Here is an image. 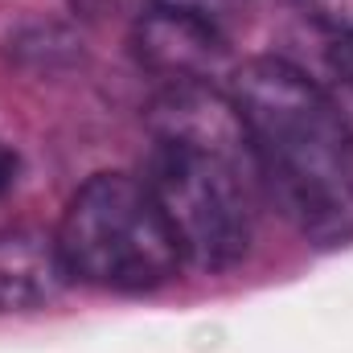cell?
Wrapping results in <instances>:
<instances>
[{"label":"cell","mask_w":353,"mask_h":353,"mask_svg":"<svg viewBox=\"0 0 353 353\" xmlns=\"http://www.w3.org/2000/svg\"><path fill=\"white\" fill-rule=\"evenodd\" d=\"M70 279L99 292H157L181 271V247L144 176L94 173L83 181L54 230Z\"/></svg>","instance_id":"7a4b0ae2"},{"label":"cell","mask_w":353,"mask_h":353,"mask_svg":"<svg viewBox=\"0 0 353 353\" xmlns=\"http://www.w3.org/2000/svg\"><path fill=\"white\" fill-rule=\"evenodd\" d=\"M329 99H333V107H337V115L345 123V136H350V144H353V83L337 79V87L329 90Z\"/></svg>","instance_id":"9c48e42d"},{"label":"cell","mask_w":353,"mask_h":353,"mask_svg":"<svg viewBox=\"0 0 353 353\" xmlns=\"http://www.w3.org/2000/svg\"><path fill=\"white\" fill-rule=\"evenodd\" d=\"M152 4H165V8H181V12H193L218 29H226V21L243 8V0H152Z\"/></svg>","instance_id":"8992f818"},{"label":"cell","mask_w":353,"mask_h":353,"mask_svg":"<svg viewBox=\"0 0 353 353\" xmlns=\"http://www.w3.org/2000/svg\"><path fill=\"white\" fill-rule=\"evenodd\" d=\"M226 94L275 210L316 251L350 247L353 144L329 90L283 58H247L230 70Z\"/></svg>","instance_id":"6da1fadb"},{"label":"cell","mask_w":353,"mask_h":353,"mask_svg":"<svg viewBox=\"0 0 353 353\" xmlns=\"http://www.w3.org/2000/svg\"><path fill=\"white\" fill-rule=\"evenodd\" d=\"M17 173H21V157H17V148H8L0 140V197L17 185Z\"/></svg>","instance_id":"30bf717a"},{"label":"cell","mask_w":353,"mask_h":353,"mask_svg":"<svg viewBox=\"0 0 353 353\" xmlns=\"http://www.w3.org/2000/svg\"><path fill=\"white\" fill-rule=\"evenodd\" d=\"M70 283L54 234L0 226V312H37Z\"/></svg>","instance_id":"5b68a950"},{"label":"cell","mask_w":353,"mask_h":353,"mask_svg":"<svg viewBox=\"0 0 353 353\" xmlns=\"http://www.w3.org/2000/svg\"><path fill=\"white\" fill-rule=\"evenodd\" d=\"M312 4L325 25H333L337 33H353V0H312Z\"/></svg>","instance_id":"ba28073f"},{"label":"cell","mask_w":353,"mask_h":353,"mask_svg":"<svg viewBox=\"0 0 353 353\" xmlns=\"http://www.w3.org/2000/svg\"><path fill=\"white\" fill-rule=\"evenodd\" d=\"M329 70L333 79L353 83V33H337V41L329 46Z\"/></svg>","instance_id":"52a82bcc"},{"label":"cell","mask_w":353,"mask_h":353,"mask_svg":"<svg viewBox=\"0 0 353 353\" xmlns=\"http://www.w3.org/2000/svg\"><path fill=\"white\" fill-rule=\"evenodd\" d=\"M132 50L144 70H152L169 83H214L222 74L230 79L226 29L210 25L193 12H181V8L152 4L148 12H140L136 29H132Z\"/></svg>","instance_id":"277c9868"},{"label":"cell","mask_w":353,"mask_h":353,"mask_svg":"<svg viewBox=\"0 0 353 353\" xmlns=\"http://www.w3.org/2000/svg\"><path fill=\"white\" fill-rule=\"evenodd\" d=\"M259 169L251 148L152 136L144 185L173 226L181 259L197 271H226L251 251Z\"/></svg>","instance_id":"3957f363"}]
</instances>
